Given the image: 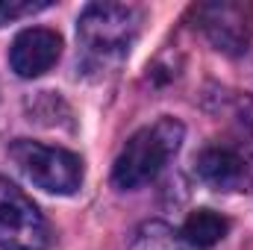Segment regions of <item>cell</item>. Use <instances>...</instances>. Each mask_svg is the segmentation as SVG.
<instances>
[{"label":"cell","mask_w":253,"mask_h":250,"mask_svg":"<svg viewBox=\"0 0 253 250\" xmlns=\"http://www.w3.org/2000/svg\"><path fill=\"white\" fill-rule=\"evenodd\" d=\"M227 230H230V221H227L224 215L212 212V209H197V212H191L189 221L183 224V236H186V242L194 245L197 250L218 245V242L227 236Z\"/></svg>","instance_id":"ba28073f"},{"label":"cell","mask_w":253,"mask_h":250,"mask_svg":"<svg viewBox=\"0 0 253 250\" xmlns=\"http://www.w3.org/2000/svg\"><path fill=\"white\" fill-rule=\"evenodd\" d=\"M39 9H47V3H33V0H0V27L9 21H18L24 15H33Z\"/></svg>","instance_id":"30bf717a"},{"label":"cell","mask_w":253,"mask_h":250,"mask_svg":"<svg viewBox=\"0 0 253 250\" xmlns=\"http://www.w3.org/2000/svg\"><path fill=\"white\" fill-rule=\"evenodd\" d=\"M129 250H197V248L189 245L186 236L177 233L174 227H168L165 221H144L135 230Z\"/></svg>","instance_id":"9c48e42d"},{"label":"cell","mask_w":253,"mask_h":250,"mask_svg":"<svg viewBox=\"0 0 253 250\" xmlns=\"http://www.w3.org/2000/svg\"><path fill=\"white\" fill-rule=\"evenodd\" d=\"M197 174L209 186L224 188V191H236V188H242L248 183L251 168H248V159L239 150H233V147H209L197 159Z\"/></svg>","instance_id":"52a82bcc"},{"label":"cell","mask_w":253,"mask_h":250,"mask_svg":"<svg viewBox=\"0 0 253 250\" xmlns=\"http://www.w3.org/2000/svg\"><path fill=\"white\" fill-rule=\"evenodd\" d=\"M50 227L39 206L9 180L0 177V248L47 250Z\"/></svg>","instance_id":"3957f363"},{"label":"cell","mask_w":253,"mask_h":250,"mask_svg":"<svg viewBox=\"0 0 253 250\" xmlns=\"http://www.w3.org/2000/svg\"><path fill=\"white\" fill-rule=\"evenodd\" d=\"M59 56H62V39L56 30H47V27H30L18 33L9 47V65L24 80L42 77L59 62Z\"/></svg>","instance_id":"8992f818"},{"label":"cell","mask_w":253,"mask_h":250,"mask_svg":"<svg viewBox=\"0 0 253 250\" xmlns=\"http://www.w3.org/2000/svg\"><path fill=\"white\" fill-rule=\"evenodd\" d=\"M197 24L209 42L224 53H242L251 42L253 6L248 3H203L197 6Z\"/></svg>","instance_id":"5b68a950"},{"label":"cell","mask_w":253,"mask_h":250,"mask_svg":"<svg viewBox=\"0 0 253 250\" xmlns=\"http://www.w3.org/2000/svg\"><path fill=\"white\" fill-rule=\"evenodd\" d=\"M9 156L24 171L27 180H33L39 188L50 194H74L83 183V159L65 147L18 138L9 147Z\"/></svg>","instance_id":"7a4b0ae2"},{"label":"cell","mask_w":253,"mask_h":250,"mask_svg":"<svg viewBox=\"0 0 253 250\" xmlns=\"http://www.w3.org/2000/svg\"><path fill=\"white\" fill-rule=\"evenodd\" d=\"M183 135L186 129L174 118H159L156 124L138 129L115 159L112 183L118 188H138L150 183L168 165V159L180 150Z\"/></svg>","instance_id":"6da1fadb"},{"label":"cell","mask_w":253,"mask_h":250,"mask_svg":"<svg viewBox=\"0 0 253 250\" xmlns=\"http://www.w3.org/2000/svg\"><path fill=\"white\" fill-rule=\"evenodd\" d=\"M80 39L97 56H118L138 33V12L126 3H88L80 15Z\"/></svg>","instance_id":"277c9868"}]
</instances>
